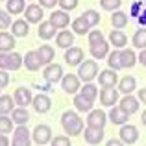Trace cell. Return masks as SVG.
Returning <instances> with one entry per match:
<instances>
[{"label": "cell", "instance_id": "cell-1", "mask_svg": "<svg viewBox=\"0 0 146 146\" xmlns=\"http://www.w3.org/2000/svg\"><path fill=\"white\" fill-rule=\"evenodd\" d=\"M61 126H63L65 133H68L70 137L83 133V120L76 111H65L61 115Z\"/></svg>", "mask_w": 146, "mask_h": 146}, {"label": "cell", "instance_id": "cell-2", "mask_svg": "<svg viewBox=\"0 0 146 146\" xmlns=\"http://www.w3.org/2000/svg\"><path fill=\"white\" fill-rule=\"evenodd\" d=\"M24 65V57L17 52H0V68L2 70H19Z\"/></svg>", "mask_w": 146, "mask_h": 146}, {"label": "cell", "instance_id": "cell-3", "mask_svg": "<svg viewBox=\"0 0 146 146\" xmlns=\"http://www.w3.org/2000/svg\"><path fill=\"white\" fill-rule=\"evenodd\" d=\"M98 74H100L98 63H96V61H93V59L83 61V63L80 65V68H78V76H80V80H83L85 83L93 82V80L96 78Z\"/></svg>", "mask_w": 146, "mask_h": 146}, {"label": "cell", "instance_id": "cell-4", "mask_svg": "<svg viewBox=\"0 0 146 146\" xmlns=\"http://www.w3.org/2000/svg\"><path fill=\"white\" fill-rule=\"evenodd\" d=\"M32 137H33V141H35L39 146H46L48 143H52V129H50V126L46 124H39V126H35V129L32 131Z\"/></svg>", "mask_w": 146, "mask_h": 146}, {"label": "cell", "instance_id": "cell-5", "mask_svg": "<svg viewBox=\"0 0 146 146\" xmlns=\"http://www.w3.org/2000/svg\"><path fill=\"white\" fill-rule=\"evenodd\" d=\"M83 61H85V54H83L82 48H78V46L67 48V52H65V63L68 67H80Z\"/></svg>", "mask_w": 146, "mask_h": 146}, {"label": "cell", "instance_id": "cell-6", "mask_svg": "<svg viewBox=\"0 0 146 146\" xmlns=\"http://www.w3.org/2000/svg\"><path fill=\"white\" fill-rule=\"evenodd\" d=\"M43 78L52 85V83H57L63 80V67L57 63H50L46 65V68L43 70Z\"/></svg>", "mask_w": 146, "mask_h": 146}, {"label": "cell", "instance_id": "cell-7", "mask_svg": "<svg viewBox=\"0 0 146 146\" xmlns=\"http://www.w3.org/2000/svg\"><path fill=\"white\" fill-rule=\"evenodd\" d=\"M61 87L67 94H76L82 87H80V76L76 74H65L61 80Z\"/></svg>", "mask_w": 146, "mask_h": 146}, {"label": "cell", "instance_id": "cell-8", "mask_svg": "<svg viewBox=\"0 0 146 146\" xmlns=\"http://www.w3.org/2000/svg\"><path fill=\"white\" fill-rule=\"evenodd\" d=\"M24 15H26V21L28 22H33V24H41L43 22V6H39V4H30V6H26L24 9Z\"/></svg>", "mask_w": 146, "mask_h": 146}, {"label": "cell", "instance_id": "cell-9", "mask_svg": "<svg viewBox=\"0 0 146 146\" xmlns=\"http://www.w3.org/2000/svg\"><path fill=\"white\" fill-rule=\"evenodd\" d=\"M106 122H107V117H106V113H104V111H100V109L89 111V117H87V126H89V128L104 129Z\"/></svg>", "mask_w": 146, "mask_h": 146}, {"label": "cell", "instance_id": "cell-10", "mask_svg": "<svg viewBox=\"0 0 146 146\" xmlns=\"http://www.w3.org/2000/svg\"><path fill=\"white\" fill-rule=\"evenodd\" d=\"M32 144V139H30V131L26 126H19L13 131V143L11 146H30Z\"/></svg>", "mask_w": 146, "mask_h": 146}, {"label": "cell", "instance_id": "cell-11", "mask_svg": "<svg viewBox=\"0 0 146 146\" xmlns=\"http://www.w3.org/2000/svg\"><path fill=\"white\" fill-rule=\"evenodd\" d=\"M137 139H139V129L133 124H124L120 128V141L124 144H133L137 143Z\"/></svg>", "mask_w": 146, "mask_h": 146}, {"label": "cell", "instance_id": "cell-12", "mask_svg": "<svg viewBox=\"0 0 146 146\" xmlns=\"http://www.w3.org/2000/svg\"><path fill=\"white\" fill-rule=\"evenodd\" d=\"M100 102H102V106H107V107L115 106L118 102V91L115 87H104L100 91Z\"/></svg>", "mask_w": 146, "mask_h": 146}, {"label": "cell", "instance_id": "cell-13", "mask_svg": "<svg viewBox=\"0 0 146 146\" xmlns=\"http://www.w3.org/2000/svg\"><path fill=\"white\" fill-rule=\"evenodd\" d=\"M50 22L56 26V30H63L70 24V17H68L67 11H63V9L52 11V13H50Z\"/></svg>", "mask_w": 146, "mask_h": 146}, {"label": "cell", "instance_id": "cell-14", "mask_svg": "<svg viewBox=\"0 0 146 146\" xmlns=\"http://www.w3.org/2000/svg\"><path fill=\"white\" fill-rule=\"evenodd\" d=\"M13 98H15V104H17V106H21V107H28L30 104L33 102V94H32V91L26 89V87H19V89L15 91Z\"/></svg>", "mask_w": 146, "mask_h": 146}, {"label": "cell", "instance_id": "cell-15", "mask_svg": "<svg viewBox=\"0 0 146 146\" xmlns=\"http://www.w3.org/2000/svg\"><path fill=\"white\" fill-rule=\"evenodd\" d=\"M117 70H113V68H106V70H100L98 74V82L102 87H115L117 85Z\"/></svg>", "mask_w": 146, "mask_h": 146}, {"label": "cell", "instance_id": "cell-16", "mask_svg": "<svg viewBox=\"0 0 146 146\" xmlns=\"http://www.w3.org/2000/svg\"><path fill=\"white\" fill-rule=\"evenodd\" d=\"M32 106L37 113H48L50 107H52V100H50L46 94H37V96H33Z\"/></svg>", "mask_w": 146, "mask_h": 146}, {"label": "cell", "instance_id": "cell-17", "mask_svg": "<svg viewBox=\"0 0 146 146\" xmlns=\"http://www.w3.org/2000/svg\"><path fill=\"white\" fill-rule=\"evenodd\" d=\"M128 118H129V113H126L120 106L113 107V109L109 111V120L113 122V124H117V126H124L126 122H128Z\"/></svg>", "mask_w": 146, "mask_h": 146}, {"label": "cell", "instance_id": "cell-18", "mask_svg": "<svg viewBox=\"0 0 146 146\" xmlns=\"http://www.w3.org/2000/svg\"><path fill=\"white\" fill-rule=\"evenodd\" d=\"M24 65H26V68L28 70H39L41 68V57H39V52L37 50H30L28 54H26V57H24Z\"/></svg>", "mask_w": 146, "mask_h": 146}, {"label": "cell", "instance_id": "cell-19", "mask_svg": "<svg viewBox=\"0 0 146 146\" xmlns=\"http://www.w3.org/2000/svg\"><path fill=\"white\" fill-rule=\"evenodd\" d=\"M83 137H85V141L89 144H100L104 139V129H98V128H89L87 126L85 129H83Z\"/></svg>", "mask_w": 146, "mask_h": 146}, {"label": "cell", "instance_id": "cell-20", "mask_svg": "<svg viewBox=\"0 0 146 146\" xmlns=\"http://www.w3.org/2000/svg\"><path fill=\"white\" fill-rule=\"evenodd\" d=\"M56 44L59 48H70L74 44V33L68 32V30H61L56 35Z\"/></svg>", "mask_w": 146, "mask_h": 146}, {"label": "cell", "instance_id": "cell-21", "mask_svg": "<svg viewBox=\"0 0 146 146\" xmlns=\"http://www.w3.org/2000/svg\"><path fill=\"white\" fill-rule=\"evenodd\" d=\"M30 22L26 21V19H19V21H15L13 24H11V33H13L15 37H26L30 33Z\"/></svg>", "mask_w": 146, "mask_h": 146}, {"label": "cell", "instance_id": "cell-22", "mask_svg": "<svg viewBox=\"0 0 146 146\" xmlns=\"http://www.w3.org/2000/svg\"><path fill=\"white\" fill-rule=\"evenodd\" d=\"M91 56L94 59H104V57L109 56V43L107 41H102V43H96V44H91Z\"/></svg>", "mask_w": 146, "mask_h": 146}, {"label": "cell", "instance_id": "cell-23", "mask_svg": "<svg viewBox=\"0 0 146 146\" xmlns=\"http://www.w3.org/2000/svg\"><path fill=\"white\" fill-rule=\"evenodd\" d=\"M120 107L129 115L137 113V111H139V98L131 96V94H126V96L120 100Z\"/></svg>", "mask_w": 146, "mask_h": 146}, {"label": "cell", "instance_id": "cell-24", "mask_svg": "<svg viewBox=\"0 0 146 146\" xmlns=\"http://www.w3.org/2000/svg\"><path fill=\"white\" fill-rule=\"evenodd\" d=\"M37 35H39V39H44V41L52 39V37L56 35V26H54L50 21L41 22V24H39V30H37Z\"/></svg>", "mask_w": 146, "mask_h": 146}, {"label": "cell", "instance_id": "cell-25", "mask_svg": "<svg viewBox=\"0 0 146 146\" xmlns=\"http://www.w3.org/2000/svg\"><path fill=\"white\" fill-rule=\"evenodd\" d=\"M120 63H122V68H131L133 65L137 63L135 52L129 50V48H122L120 50Z\"/></svg>", "mask_w": 146, "mask_h": 146}, {"label": "cell", "instance_id": "cell-26", "mask_svg": "<svg viewBox=\"0 0 146 146\" xmlns=\"http://www.w3.org/2000/svg\"><path fill=\"white\" fill-rule=\"evenodd\" d=\"M11 118H13V122L15 124H19V126H26L28 124V120H30V115H28V111H26V107H15L13 111H11Z\"/></svg>", "mask_w": 146, "mask_h": 146}, {"label": "cell", "instance_id": "cell-27", "mask_svg": "<svg viewBox=\"0 0 146 146\" xmlns=\"http://www.w3.org/2000/svg\"><path fill=\"white\" fill-rule=\"evenodd\" d=\"M126 43H128V37H126L124 32H120V30H113V32L109 33V44H113L115 48H124Z\"/></svg>", "mask_w": 146, "mask_h": 146}, {"label": "cell", "instance_id": "cell-28", "mask_svg": "<svg viewBox=\"0 0 146 146\" xmlns=\"http://www.w3.org/2000/svg\"><path fill=\"white\" fill-rule=\"evenodd\" d=\"M135 89H137V80L133 78V76H126V78H122L120 83H118V91L124 93V94H131Z\"/></svg>", "mask_w": 146, "mask_h": 146}, {"label": "cell", "instance_id": "cell-29", "mask_svg": "<svg viewBox=\"0 0 146 146\" xmlns=\"http://www.w3.org/2000/svg\"><path fill=\"white\" fill-rule=\"evenodd\" d=\"M15 46V35L7 32H0V52H11Z\"/></svg>", "mask_w": 146, "mask_h": 146}, {"label": "cell", "instance_id": "cell-30", "mask_svg": "<svg viewBox=\"0 0 146 146\" xmlns=\"http://www.w3.org/2000/svg\"><path fill=\"white\" fill-rule=\"evenodd\" d=\"M93 104L91 100H87L83 94H76L74 96V107L78 111H82V113H89V111H93Z\"/></svg>", "mask_w": 146, "mask_h": 146}, {"label": "cell", "instance_id": "cell-31", "mask_svg": "<svg viewBox=\"0 0 146 146\" xmlns=\"http://www.w3.org/2000/svg\"><path fill=\"white\" fill-rule=\"evenodd\" d=\"M72 30H74V33H78V35H85V33H89L91 26H89V22L85 21V17L82 15V17L72 21Z\"/></svg>", "mask_w": 146, "mask_h": 146}, {"label": "cell", "instance_id": "cell-32", "mask_svg": "<svg viewBox=\"0 0 146 146\" xmlns=\"http://www.w3.org/2000/svg\"><path fill=\"white\" fill-rule=\"evenodd\" d=\"M26 9V0H6V11L11 15H19Z\"/></svg>", "mask_w": 146, "mask_h": 146}, {"label": "cell", "instance_id": "cell-33", "mask_svg": "<svg viewBox=\"0 0 146 146\" xmlns=\"http://www.w3.org/2000/svg\"><path fill=\"white\" fill-rule=\"evenodd\" d=\"M37 52H39V57H41V63L43 65H50L54 56H56V52H54V48L50 44H41V48Z\"/></svg>", "mask_w": 146, "mask_h": 146}, {"label": "cell", "instance_id": "cell-34", "mask_svg": "<svg viewBox=\"0 0 146 146\" xmlns=\"http://www.w3.org/2000/svg\"><path fill=\"white\" fill-rule=\"evenodd\" d=\"M15 109V98L9 94H0V115H7Z\"/></svg>", "mask_w": 146, "mask_h": 146}, {"label": "cell", "instance_id": "cell-35", "mask_svg": "<svg viewBox=\"0 0 146 146\" xmlns=\"http://www.w3.org/2000/svg\"><path fill=\"white\" fill-rule=\"evenodd\" d=\"M111 24H113L115 30L124 28V26L128 24V15H126L124 11H113V15H111Z\"/></svg>", "mask_w": 146, "mask_h": 146}, {"label": "cell", "instance_id": "cell-36", "mask_svg": "<svg viewBox=\"0 0 146 146\" xmlns=\"http://www.w3.org/2000/svg\"><path fill=\"white\" fill-rule=\"evenodd\" d=\"M131 43H133V46H135V48H141V50L146 48V28H143V26H141V28L137 30L135 33H133Z\"/></svg>", "mask_w": 146, "mask_h": 146}, {"label": "cell", "instance_id": "cell-37", "mask_svg": "<svg viewBox=\"0 0 146 146\" xmlns=\"http://www.w3.org/2000/svg\"><path fill=\"white\" fill-rule=\"evenodd\" d=\"M80 94H83L87 100H91V102H94L96 100V96H98V87L96 85H93V83H85V85L80 89Z\"/></svg>", "mask_w": 146, "mask_h": 146}, {"label": "cell", "instance_id": "cell-38", "mask_svg": "<svg viewBox=\"0 0 146 146\" xmlns=\"http://www.w3.org/2000/svg\"><path fill=\"white\" fill-rule=\"evenodd\" d=\"M107 65H109V68H113V70H120V68H122V63H120V50L115 48L113 52H109V56H107Z\"/></svg>", "mask_w": 146, "mask_h": 146}, {"label": "cell", "instance_id": "cell-39", "mask_svg": "<svg viewBox=\"0 0 146 146\" xmlns=\"http://www.w3.org/2000/svg\"><path fill=\"white\" fill-rule=\"evenodd\" d=\"M13 118H7V115H0V133L7 135L13 131Z\"/></svg>", "mask_w": 146, "mask_h": 146}, {"label": "cell", "instance_id": "cell-40", "mask_svg": "<svg viewBox=\"0 0 146 146\" xmlns=\"http://www.w3.org/2000/svg\"><path fill=\"white\" fill-rule=\"evenodd\" d=\"M83 17H85V21L89 22L91 28H93V26H96L98 22H100V13H98V11H94V9H87L85 13H83Z\"/></svg>", "mask_w": 146, "mask_h": 146}, {"label": "cell", "instance_id": "cell-41", "mask_svg": "<svg viewBox=\"0 0 146 146\" xmlns=\"http://www.w3.org/2000/svg\"><path fill=\"white\" fill-rule=\"evenodd\" d=\"M100 6L106 11H115L122 6V0H100Z\"/></svg>", "mask_w": 146, "mask_h": 146}, {"label": "cell", "instance_id": "cell-42", "mask_svg": "<svg viewBox=\"0 0 146 146\" xmlns=\"http://www.w3.org/2000/svg\"><path fill=\"white\" fill-rule=\"evenodd\" d=\"M11 24H13V22H11V13L0 9V30H7Z\"/></svg>", "mask_w": 146, "mask_h": 146}, {"label": "cell", "instance_id": "cell-43", "mask_svg": "<svg viewBox=\"0 0 146 146\" xmlns=\"http://www.w3.org/2000/svg\"><path fill=\"white\" fill-rule=\"evenodd\" d=\"M104 39V33L100 32V30H93V32H89V44H96V43H102Z\"/></svg>", "mask_w": 146, "mask_h": 146}, {"label": "cell", "instance_id": "cell-44", "mask_svg": "<svg viewBox=\"0 0 146 146\" xmlns=\"http://www.w3.org/2000/svg\"><path fill=\"white\" fill-rule=\"evenodd\" d=\"M59 6L63 11H72L78 7V0H59Z\"/></svg>", "mask_w": 146, "mask_h": 146}, {"label": "cell", "instance_id": "cell-45", "mask_svg": "<svg viewBox=\"0 0 146 146\" xmlns=\"http://www.w3.org/2000/svg\"><path fill=\"white\" fill-rule=\"evenodd\" d=\"M52 146H70V139L65 135H57L52 139Z\"/></svg>", "mask_w": 146, "mask_h": 146}, {"label": "cell", "instance_id": "cell-46", "mask_svg": "<svg viewBox=\"0 0 146 146\" xmlns=\"http://www.w3.org/2000/svg\"><path fill=\"white\" fill-rule=\"evenodd\" d=\"M7 83H9V74H7L6 70H2V68H0V89L7 87Z\"/></svg>", "mask_w": 146, "mask_h": 146}, {"label": "cell", "instance_id": "cell-47", "mask_svg": "<svg viewBox=\"0 0 146 146\" xmlns=\"http://www.w3.org/2000/svg\"><path fill=\"white\" fill-rule=\"evenodd\" d=\"M144 6V2H135V4H133V6H131V11H129V13H131L133 15V17H139V11H141V7H143Z\"/></svg>", "mask_w": 146, "mask_h": 146}, {"label": "cell", "instance_id": "cell-48", "mask_svg": "<svg viewBox=\"0 0 146 146\" xmlns=\"http://www.w3.org/2000/svg\"><path fill=\"white\" fill-rule=\"evenodd\" d=\"M56 4H59V0H39V6L43 7H54Z\"/></svg>", "mask_w": 146, "mask_h": 146}, {"label": "cell", "instance_id": "cell-49", "mask_svg": "<svg viewBox=\"0 0 146 146\" xmlns=\"http://www.w3.org/2000/svg\"><path fill=\"white\" fill-rule=\"evenodd\" d=\"M106 146H124V143H122V141H118V139H109L106 143Z\"/></svg>", "mask_w": 146, "mask_h": 146}, {"label": "cell", "instance_id": "cell-50", "mask_svg": "<svg viewBox=\"0 0 146 146\" xmlns=\"http://www.w3.org/2000/svg\"><path fill=\"white\" fill-rule=\"evenodd\" d=\"M139 63L143 65V67H146V48L141 52V56H139Z\"/></svg>", "mask_w": 146, "mask_h": 146}, {"label": "cell", "instance_id": "cell-51", "mask_svg": "<svg viewBox=\"0 0 146 146\" xmlns=\"http://www.w3.org/2000/svg\"><path fill=\"white\" fill-rule=\"evenodd\" d=\"M139 100L143 104H146V87H144V89H139Z\"/></svg>", "mask_w": 146, "mask_h": 146}, {"label": "cell", "instance_id": "cell-52", "mask_svg": "<svg viewBox=\"0 0 146 146\" xmlns=\"http://www.w3.org/2000/svg\"><path fill=\"white\" fill-rule=\"evenodd\" d=\"M137 19H139V24H141V26L144 28V26H146V11H144V13H141V15H139Z\"/></svg>", "mask_w": 146, "mask_h": 146}, {"label": "cell", "instance_id": "cell-53", "mask_svg": "<svg viewBox=\"0 0 146 146\" xmlns=\"http://www.w3.org/2000/svg\"><path fill=\"white\" fill-rule=\"evenodd\" d=\"M0 146H9V141H7V137L4 133H0Z\"/></svg>", "mask_w": 146, "mask_h": 146}, {"label": "cell", "instance_id": "cell-54", "mask_svg": "<svg viewBox=\"0 0 146 146\" xmlns=\"http://www.w3.org/2000/svg\"><path fill=\"white\" fill-rule=\"evenodd\" d=\"M141 122L146 126V109H144V113H143V117H141Z\"/></svg>", "mask_w": 146, "mask_h": 146}, {"label": "cell", "instance_id": "cell-55", "mask_svg": "<svg viewBox=\"0 0 146 146\" xmlns=\"http://www.w3.org/2000/svg\"><path fill=\"white\" fill-rule=\"evenodd\" d=\"M0 91H2V89H0Z\"/></svg>", "mask_w": 146, "mask_h": 146}]
</instances>
